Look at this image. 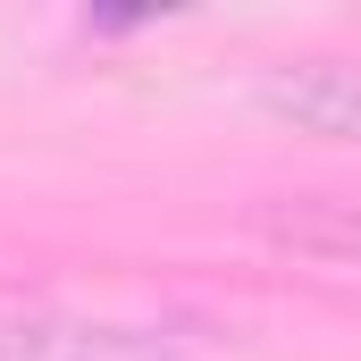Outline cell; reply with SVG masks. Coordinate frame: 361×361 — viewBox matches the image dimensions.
I'll return each instance as SVG.
<instances>
[{
    "label": "cell",
    "instance_id": "obj_3",
    "mask_svg": "<svg viewBox=\"0 0 361 361\" xmlns=\"http://www.w3.org/2000/svg\"><path fill=\"white\" fill-rule=\"evenodd\" d=\"M261 235L286 252H311V261H361V193L353 202H286L261 210Z\"/></svg>",
    "mask_w": 361,
    "mask_h": 361
},
{
    "label": "cell",
    "instance_id": "obj_2",
    "mask_svg": "<svg viewBox=\"0 0 361 361\" xmlns=\"http://www.w3.org/2000/svg\"><path fill=\"white\" fill-rule=\"evenodd\" d=\"M261 109L302 126V135H328V143H361V68L353 59H294L261 76Z\"/></svg>",
    "mask_w": 361,
    "mask_h": 361
},
{
    "label": "cell",
    "instance_id": "obj_1",
    "mask_svg": "<svg viewBox=\"0 0 361 361\" xmlns=\"http://www.w3.org/2000/svg\"><path fill=\"white\" fill-rule=\"evenodd\" d=\"M0 361H193V328L85 319V311H0Z\"/></svg>",
    "mask_w": 361,
    "mask_h": 361
}]
</instances>
